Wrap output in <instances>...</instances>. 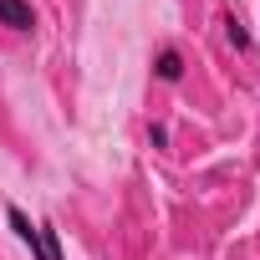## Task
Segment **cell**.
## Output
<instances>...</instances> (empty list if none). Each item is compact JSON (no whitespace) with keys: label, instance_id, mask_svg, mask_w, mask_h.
Listing matches in <instances>:
<instances>
[{"label":"cell","instance_id":"4","mask_svg":"<svg viewBox=\"0 0 260 260\" xmlns=\"http://www.w3.org/2000/svg\"><path fill=\"white\" fill-rule=\"evenodd\" d=\"M224 41H230L235 51H250V46H255V41H250V31H245L235 16H224Z\"/></svg>","mask_w":260,"mask_h":260},{"label":"cell","instance_id":"2","mask_svg":"<svg viewBox=\"0 0 260 260\" xmlns=\"http://www.w3.org/2000/svg\"><path fill=\"white\" fill-rule=\"evenodd\" d=\"M0 26H11V31H31V26H36L31 0H0Z\"/></svg>","mask_w":260,"mask_h":260},{"label":"cell","instance_id":"5","mask_svg":"<svg viewBox=\"0 0 260 260\" xmlns=\"http://www.w3.org/2000/svg\"><path fill=\"white\" fill-rule=\"evenodd\" d=\"M148 143H153V148H169V127H164V122L148 127Z\"/></svg>","mask_w":260,"mask_h":260},{"label":"cell","instance_id":"3","mask_svg":"<svg viewBox=\"0 0 260 260\" xmlns=\"http://www.w3.org/2000/svg\"><path fill=\"white\" fill-rule=\"evenodd\" d=\"M153 72H158V82H179V77H184V56H179V46H164L158 61H153Z\"/></svg>","mask_w":260,"mask_h":260},{"label":"cell","instance_id":"1","mask_svg":"<svg viewBox=\"0 0 260 260\" xmlns=\"http://www.w3.org/2000/svg\"><path fill=\"white\" fill-rule=\"evenodd\" d=\"M6 219H11V230H16V240L31 250V260H46L41 255V224H31V214L21 209V204H6Z\"/></svg>","mask_w":260,"mask_h":260}]
</instances>
